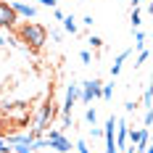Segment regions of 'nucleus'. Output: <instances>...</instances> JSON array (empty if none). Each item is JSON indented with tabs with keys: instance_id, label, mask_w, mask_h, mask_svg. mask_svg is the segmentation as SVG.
Here are the masks:
<instances>
[{
	"instance_id": "1",
	"label": "nucleus",
	"mask_w": 153,
	"mask_h": 153,
	"mask_svg": "<svg viewBox=\"0 0 153 153\" xmlns=\"http://www.w3.org/2000/svg\"><path fill=\"white\" fill-rule=\"evenodd\" d=\"M19 37H21V42H27V48L40 50L48 42V29L42 24H37V21H27V24L19 27Z\"/></svg>"
},
{
	"instance_id": "2",
	"label": "nucleus",
	"mask_w": 153,
	"mask_h": 153,
	"mask_svg": "<svg viewBox=\"0 0 153 153\" xmlns=\"http://www.w3.org/2000/svg\"><path fill=\"white\" fill-rule=\"evenodd\" d=\"M5 116H8V122H11V124L24 127V124L29 122V106H27V103H13V106L5 108Z\"/></svg>"
},
{
	"instance_id": "3",
	"label": "nucleus",
	"mask_w": 153,
	"mask_h": 153,
	"mask_svg": "<svg viewBox=\"0 0 153 153\" xmlns=\"http://www.w3.org/2000/svg\"><path fill=\"white\" fill-rule=\"evenodd\" d=\"M45 140H48V148H53V151H58V153H69L71 151V140L66 137L61 129H50Z\"/></svg>"
},
{
	"instance_id": "4",
	"label": "nucleus",
	"mask_w": 153,
	"mask_h": 153,
	"mask_svg": "<svg viewBox=\"0 0 153 153\" xmlns=\"http://www.w3.org/2000/svg\"><path fill=\"white\" fill-rule=\"evenodd\" d=\"M100 87H103L100 79H87V82H82V85H79V98H82V103H92V98H100Z\"/></svg>"
},
{
	"instance_id": "5",
	"label": "nucleus",
	"mask_w": 153,
	"mask_h": 153,
	"mask_svg": "<svg viewBox=\"0 0 153 153\" xmlns=\"http://www.w3.org/2000/svg\"><path fill=\"white\" fill-rule=\"evenodd\" d=\"M114 129H116V116L111 114V116L106 119V127L100 129V132H103L100 137L106 140V153H119V148H116V140H114Z\"/></svg>"
},
{
	"instance_id": "6",
	"label": "nucleus",
	"mask_w": 153,
	"mask_h": 153,
	"mask_svg": "<svg viewBox=\"0 0 153 153\" xmlns=\"http://www.w3.org/2000/svg\"><path fill=\"white\" fill-rule=\"evenodd\" d=\"M79 100V82H71L66 87V95H63V106H61V116H71V108Z\"/></svg>"
},
{
	"instance_id": "7",
	"label": "nucleus",
	"mask_w": 153,
	"mask_h": 153,
	"mask_svg": "<svg viewBox=\"0 0 153 153\" xmlns=\"http://www.w3.org/2000/svg\"><path fill=\"white\" fill-rule=\"evenodd\" d=\"M16 24H19V16L13 13L11 3L0 0V29H13Z\"/></svg>"
},
{
	"instance_id": "8",
	"label": "nucleus",
	"mask_w": 153,
	"mask_h": 153,
	"mask_svg": "<svg viewBox=\"0 0 153 153\" xmlns=\"http://www.w3.org/2000/svg\"><path fill=\"white\" fill-rule=\"evenodd\" d=\"M11 8H13V13L19 16V19H27V21L37 16V8H34L32 3H21V0H13V3H11Z\"/></svg>"
},
{
	"instance_id": "9",
	"label": "nucleus",
	"mask_w": 153,
	"mask_h": 153,
	"mask_svg": "<svg viewBox=\"0 0 153 153\" xmlns=\"http://www.w3.org/2000/svg\"><path fill=\"white\" fill-rule=\"evenodd\" d=\"M127 132H129V124L124 119H116V129H114V140H116V148L122 151L127 148Z\"/></svg>"
},
{
	"instance_id": "10",
	"label": "nucleus",
	"mask_w": 153,
	"mask_h": 153,
	"mask_svg": "<svg viewBox=\"0 0 153 153\" xmlns=\"http://www.w3.org/2000/svg\"><path fill=\"white\" fill-rule=\"evenodd\" d=\"M129 58V50H122L116 58H114V63H111V76H116L119 71H122V66H124V61Z\"/></svg>"
},
{
	"instance_id": "11",
	"label": "nucleus",
	"mask_w": 153,
	"mask_h": 153,
	"mask_svg": "<svg viewBox=\"0 0 153 153\" xmlns=\"http://www.w3.org/2000/svg\"><path fill=\"white\" fill-rule=\"evenodd\" d=\"M145 137H148V129H129V132H127V140H129L132 145H137V143H143Z\"/></svg>"
},
{
	"instance_id": "12",
	"label": "nucleus",
	"mask_w": 153,
	"mask_h": 153,
	"mask_svg": "<svg viewBox=\"0 0 153 153\" xmlns=\"http://www.w3.org/2000/svg\"><path fill=\"white\" fill-rule=\"evenodd\" d=\"M61 21H63V32H66V34H76V32H79V24H76L74 16H63Z\"/></svg>"
},
{
	"instance_id": "13",
	"label": "nucleus",
	"mask_w": 153,
	"mask_h": 153,
	"mask_svg": "<svg viewBox=\"0 0 153 153\" xmlns=\"http://www.w3.org/2000/svg\"><path fill=\"white\" fill-rule=\"evenodd\" d=\"M11 153H32V143H13Z\"/></svg>"
},
{
	"instance_id": "14",
	"label": "nucleus",
	"mask_w": 153,
	"mask_h": 153,
	"mask_svg": "<svg viewBox=\"0 0 153 153\" xmlns=\"http://www.w3.org/2000/svg\"><path fill=\"white\" fill-rule=\"evenodd\" d=\"M129 21H132V29H137L140 24H143V13H140L137 8H132V16H129Z\"/></svg>"
},
{
	"instance_id": "15",
	"label": "nucleus",
	"mask_w": 153,
	"mask_h": 153,
	"mask_svg": "<svg viewBox=\"0 0 153 153\" xmlns=\"http://www.w3.org/2000/svg\"><path fill=\"white\" fill-rule=\"evenodd\" d=\"M74 151H76V153H92L90 148H87V140H82V137L74 143Z\"/></svg>"
},
{
	"instance_id": "16",
	"label": "nucleus",
	"mask_w": 153,
	"mask_h": 153,
	"mask_svg": "<svg viewBox=\"0 0 153 153\" xmlns=\"http://www.w3.org/2000/svg\"><path fill=\"white\" fill-rule=\"evenodd\" d=\"M100 98L111 100V98H114V85H103V87H100Z\"/></svg>"
},
{
	"instance_id": "17",
	"label": "nucleus",
	"mask_w": 153,
	"mask_h": 153,
	"mask_svg": "<svg viewBox=\"0 0 153 153\" xmlns=\"http://www.w3.org/2000/svg\"><path fill=\"white\" fill-rule=\"evenodd\" d=\"M85 122H87V124H95V122H98V114H95V108H87V111H85Z\"/></svg>"
},
{
	"instance_id": "18",
	"label": "nucleus",
	"mask_w": 153,
	"mask_h": 153,
	"mask_svg": "<svg viewBox=\"0 0 153 153\" xmlns=\"http://www.w3.org/2000/svg\"><path fill=\"white\" fill-rule=\"evenodd\" d=\"M135 48H140V50L145 48V34H143V32H137V29H135Z\"/></svg>"
},
{
	"instance_id": "19",
	"label": "nucleus",
	"mask_w": 153,
	"mask_h": 153,
	"mask_svg": "<svg viewBox=\"0 0 153 153\" xmlns=\"http://www.w3.org/2000/svg\"><path fill=\"white\" fill-rule=\"evenodd\" d=\"M151 103H153V98H151V87H145V90H143V106L151 108Z\"/></svg>"
},
{
	"instance_id": "20",
	"label": "nucleus",
	"mask_w": 153,
	"mask_h": 153,
	"mask_svg": "<svg viewBox=\"0 0 153 153\" xmlns=\"http://www.w3.org/2000/svg\"><path fill=\"white\" fill-rule=\"evenodd\" d=\"M145 61H148V50L143 48V50H140V56H137V61H135V69H140V66H143Z\"/></svg>"
},
{
	"instance_id": "21",
	"label": "nucleus",
	"mask_w": 153,
	"mask_h": 153,
	"mask_svg": "<svg viewBox=\"0 0 153 153\" xmlns=\"http://www.w3.org/2000/svg\"><path fill=\"white\" fill-rule=\"evenodd\" d=\"M87 42H90V45L95 48V50H100V48H103V40H100V37H95V34H92V37L87 40Z\"/></svg>"
},
{
	"instance_id": "22",
	"label": "nucleus",
	"mask_w": 153,
	"mask_h": 153,
	"mask_svg": "<svg viewBox=\"0 0 153 153\" xmlns=\"http://www.w3.org/2000/svg\"><path fill=\"white\" fill-rule=\"evenodd\" d=\"M37 3H40V5H45V8H50V11H53V8H58V3H56V0H37Z\"/></svg>"
},
{
	"instance_id": "23",
	"label": "nucleus",
	"mask_w": 153,
	"mask_h": 153,
	"mask_svg": "<svg viewBox=\"0 0 153 153\" xmlns=\"http://www.w3.org/2000/svg\"><path fill=\"white\" fill-rule=\"evenodd\" d=\"M50 40H53V42H61V40H63V32L53 29V32H50Z\"/></svg>"
},
{
	"instance_id": "24",
	"label": "nucleus",
	"mask_w": 153,
	"mask_h": 153,
	"mask_svg": "<svg viewBox=\"0 0 153 153\" xmlns=\"http://www.w3.org/2000/svg\"><path fill=\"white\" fill-rule=\"evenodd\" d=\"M79 61H82V63H90V50H82V53H79Z\"/></svg>"
},
{
	"instance_id": "25",
	"label": "nucleus",
	"mask_w": 153,
	"mask_h": 153,
	"mask_svg": "<svg viewBox=\"0 0 153 153\" xmlns=\"http://www.w3.org/2000/svg\"><path fill=\"white\" fill-rule=\"evenodd\" d=\"M143 122H145V127H143V129H148V127H151V122H153V116H151V108L145 111V119H143Z\"/></svg>"
},
{
	"instance_id": "26",
	"label": "nucleus",
	"mask_w": 153,
	"mask_h": 153,
	"mask_svg": "<svg viewBox=\"0 0 153 153\" xmlns=\"http://www.w3.org/2000/svg\"><path fill=\"white\" fill-rule=\"evenodd\" d=\"M63 16H66V13H63V11H61V8H53V19H56V21H61V19H63Z\"/></svg>"
},
{
	"instance_id": "27",
	"label": "nucleus",
	"mask_w": 153,
	"mask_h": 153,
	"mask_svg": "<svg viewBox=\"0 0 153 153\" xmlns=\"http://www.w3.org/2000/svg\"><path fill=\"white\" fill-rule=\"evenodd\" d=\"M135 108H137V106H135V103H132V100H127V103H124V111H127V114H132V111H135Z\"/></svg>"
},
{
	"instance_id": "28",
	"label": "nucleus",
	"mask_w": 153,
	"mask_h": 153,
	"mask_svg": "<svg viewBox=\"0 0 153 153\" xmlns=\"http://www.w3.org/2000/svg\"><path fill=\"white\" fill-rule=\"evenodd\" d=\"M0 153H11V145H5V140L0 137Z\"/></svg>"
},
{
	"instance_id": "29",
	"label": "nucleus",
	"mask_w": 153,
	"mask_h": 153,
	"mask_svg": "<svg viewBox=\"0 0 153 153\" xmlns=\"http://www.w3.org/2000/svg\"><path fill=\"white\" fill-rule=\"evenodd\" d=\"M124 153H137V151H135V145H129V148H124Z\"/></svg>"
},
{
	"instance_id": "30",
	"label": "nucleus",
	"mask_w": 153,
	"mask_h": 153,
	"mask_svg": "<svg viewBox=\"0 0 153 153\" xmlns=\"http://www.w3.org/2000/svg\"><path fill=\"white\" fill-rule=\"evenodd\" d=\"M132 5H135V8H137V5H140V0H132Z\"/></svg>"
},
{
	"instance_id": "31",
	"label": "nucleus",
	"mask_w": 153,
	"mask_h": 153,
	"mask_svg": "<svg viewBox=\"0 0 153 153\" xmlns=\"http://www.w3.org/2000/svg\"><path fill=\"white\" fill-rule=\"evenodd\" d=\"M0 127H3V119H0Z\"/></svg>"
},
{
	"instance_id": "32",
	"label": "nucleus",
	"mask_w": 153,
	"mask_h": 153,
	"mask_svg": "<svg viewBox=\"0 0 153 153\" xmlns=\"http://www.w3.org/2000/svg\"><path fill=\"white\" fill-rule=\"evenodd\" d=\"M32 153H37V151H32Z\"/></svg>"
},
{
	"instance_id": "33",
	"label": "nucleus",
	"mask_w": 153,
	"mask_h": 153,
	"mask_svg": "<svg viewBox=\"0 0 153 153\" xmlns=\"http://www.w3.org/2000/svg\"><path fill=\"white\" fill-rule=\"evenodd\" d=\"M0 108H3V106H0Z\"/></svg>"
}]
</instances>
